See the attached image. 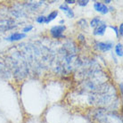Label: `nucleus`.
I'll return each instance as SVG.
<instances>
[{
	"label": "nucleus",
	"mask_w": 123,
	"mask_h": 123,
	"mask_svg": "<svg viewBox=\"0 0 123 123\" xmlns=\"http://www.w3.org/2000/svg\"><path fill=\"white\" fill-rule=\"evenodd\" d=\"M96 47L99 50L105 52V51H109V50L111 49L112 44L109 43V42H99V43L96 44Z\"/></svg>",
	"instance_id": "39448f33"
},
{
	"label": "nucleus",
	"mask_w": 123,
	"mask_h": 123,
	"mask_svg": "<svg viewBox=\"0 0 123 123\" xmlns=\"http://www.w3.org/2000/svg\"><path fill=\"white\" fill-rule=\"evenodd\" d=\"M105 4H110V3H111V0H107V1L105 0Z\"/></svg>",
	"instance_id": "a211bd4d"
},
{
	"label": "nucleus",
	"mask_w": 123,
	"mask_h": 123,
	"mask_svg": "<svg viewBox=\"0 0 123 123\" xmlns=\"http://www.w3.org/2000/svg\"><path fill=\"white\" fill-rule=\"evenodd\" d=\"M65 3H66V5H67V4H74V3H76V1H74V0H66Z\"/></svg>",
	"instance_id": "2eb2a0df"
},
{
	"label": "nucleus",
	"mask_w": 123,
	"mask_h": 123,
	"mask_svg": "<svg viewBox=\"0 0 123 123\" xmlns=\"http://www.w3.org/2000/svg\"><path fill=\"white\" fill-rule=\"evenodd\" d=\"M111 29H113L114 31H115V33L117 34V36H119V33H118V30H117V28H116V27H113V26H111Z\"/></svg>",
	"instance_id": "dca6fc26"
},
{
	"label": "nucleus",
	"mask_w": 123,
	"mask_h": 123,
	"mask_svg": "<svg viewBox=\"0 0 123 123\" xmlns=\"http://www.w3.org/2000/svg\"><path fill=\"white\" fill-rule=\"evenodd\" d=\"M94 8H95V11L101 12L103 14H105V13H107L109 12V9H108V7L106 6V5L99 3V2H95L94 4Z\"/></svg>",
	"instance_id": "7ed1b4c3"
},
{
	"label": "nucleus",
	"mask_w": 123,
	"mask_h": 123,
	"mask_svg": "<svg viewBox=\"0 0 123 123\" xmlns=\"http://www.w3.org/2000/svg\"><path fill=\"white\" fill-rule=\"evenodd\" d=\"M115 52L117 54V55L121 56L123 55V49H122V44H118L117 46H115Z\"/></svg>",
	"instance_id": "6e6552de"
},
{
	"label": "nucleus",
	"mask_w": 123,
	"mask_h": 123,
	"mask_svg": "<svg viewBox=\"0 0 123 123\" xmlns=\"http://www.w3.org/2000/svg\"><path fill=\"white\" fill-rule=\"evenodd\" d=\"M36 21H37V22H38V23H45V22H46V16H44V15L38 16V17H37Z\"/></svg>",
	"instance_id": "9b49d317"
},
{
	"label": "nucleus",
	"mask_w": 123,
	"mask_h": 123,
	"mask_svg": "<svg viewBox=\"0 0 123 123\" xmlns=\"http://www.w3.org/2000/svg\"><path fill=\"white\" fill-rule=\"evenodd\" d=\"M100 22H101V20H100L98 17H95V18L92 19V21L90 22V26L93 27V28H95Z\"/></svg>",
	"instance_id": "1a4fd4ad"
},
{
	"label": "nucleus",
	"mask_w": 123,
	"mask_h": 123,
	"mask_svg": "<svg viewBox=\"0 0 123 123\" xmlns=\"http://www.w3.org/2000/svg\"><path fill=\"white\" fill-rule=\"evenodd\" d=\"M122 87H123V84L120 83V92H121V94H122Z\"/></svg>",
	"instance_id": "f3484780"
},
{
	"label": "nucleus",
	"mask_w": 123,
	"mask_h": 123,
	"mask_svg": "<svg viewBox=\"0 0 123 123\" xmlns=\"http://www.w3.org/2000/svg\"><path fill=\"white\" fill-rule=\"evenodd\" d=\"M57 15H58V12L57 11H54V12H50L49 14L46 17V22L45 23H49L50 22H52L53 20H55Z\"/></svg>",
	"instance_id": "0eeeda50"
},
{
	"label": "nucleus",
	"mask_w": 123,
	"mask_h": 123,
	"mask_svg": "<svg viewBox=\"0 0 123 123\" xmlns=\"http://www.w3.org/2000/svg\"><path fill=\"white\" fill-rule=\"evenodd\" d=\"M88 3H89L88 0H86V1H85V0H80V1H78V5L80 6H85Z\"/></svg>",
	"instance_id": "f8f14e48"
},
{
	"label": "nucleus",
	"mask_w": 123,
	"mask_h": 123,
	"mask_svg": "<svg viewBox=\"0 0 123 123\" xmlns=\"http://www.w3.org/2000/svg\"><path fill=\"white\" fill-rule=\"evenodd\" d=\"M32 29H33V26H32V25H29V26H27V27H25L24 29H23V32H22V33H27V32H29V31H31V30H32Z\"/></svg>",
	"instance_id": "ddd939ff"
},
{
	"label": "nucleus",
	"mask_w": 123,
	"mask_h": 123,
	"mask_svg": "<svg viewBox=\"0 0 123 123\" xmlns=\"http://www.w3.org/2000/svg\"><path fill=\"white\" fill-rule=\"evenodd\" d=\"M106 28H107V25L105 24V22H101L95 28L94 35H97V36H102V35H104L105 31H106Z\"/></svg>",
	"instance_id": "f03ea898"
},
{
	"label": "nucleus",
	"mask_w": 123,
	"mask_h": 123,
	"mask_svg": "<svg viewBox=\"0 0 123 123\" xmlns=\"http://www.w3.org/2000/svg\"><path fill=\"white\" fill-rule=\"evenodd\" d=\"M60 9L64 12L65 14H66L69 18H73L74 17V12H73V11H72V9H71V8H70L66 4L60 6Z\"/></svg>",
	"instance_id": "423d86ee"
},
{
	"label": "nucleus",
	"mask_w": 123,
	"mask_h": 123,
	"mask_svg": "<svg viewBox=\"0 0 123 123\" xmlns=\"http://www.w3.org/2000/svg\"><path fill=\"white\" fill-rule=\"evenodd\" d=\"M78 23H79V25L82 29H86V27H87V22H86V20H85V19H81Z\"/></svg>",
	"instance_id": "9d476101"
},
{
	"label": "nucleus",
	"mask_w": 123,
	"mask_h": 123,
	"mask_svg": "<svg viewBox=\"0 0 123 123\" xmlns=\"http://www.w3.org/2000/svg\"><path fill=\"white\" fill-rule=\"evenodd\" d=\"M118 33L120 34V36H122V34H123V24L121 23L120 26V29H119V31H118Z\"/></svg>",
	"instance_id": "4468645a"
},
{
	"label": "nucleus",
	"mask_w": 123,
	"mask_h": 123,
	"mask_svg": "<svg viewBox=\"0 0 123 123\" xmlns=\"http://www.w3.org/2000/svg\"><path fill=\"white\" fill-rule=\"evenodd\" d=\"M65 30H66V27L64 25H57V26H54L50 30V33L54 37L59 38L62 37V33L64 32Z\"/></svg>",
	"instance_id": "f257e3e1"
},
{
	"label": "nucleus",
	"mask_w": 123,
	"mask_h": 123,
	"mask_svg": "<svg viewBox=\"0 0 123 123\" xmlns=\"http://www.w3.org/2000/svg\"><path fill=\"white\" fill-rule=\"evenodd\" d=\"M59 23H60V24H62V23H64V20H61V21L59 22Z\"/></svg>",
	"instance_id": "6ab92c4d"
},
{
	"label": "nucleus",
	"mask_w": 123,
	"mask_h": 123,
	"mask_svg": "<svg viewBox=\"0 0 123 123\" xmlns=\"http://www.w3.org/2000/svg\"><path fill=\"white\" fill-rule=\"evenodd\" d=\"M26 37V35L24 33H18V32H15V33H12L11 34L9 37H7L6 38V40H8V41H18V40H21L22 38H24Z\"/></svg>",
	"instance_id": "20e7f679"
}]
</instances>
